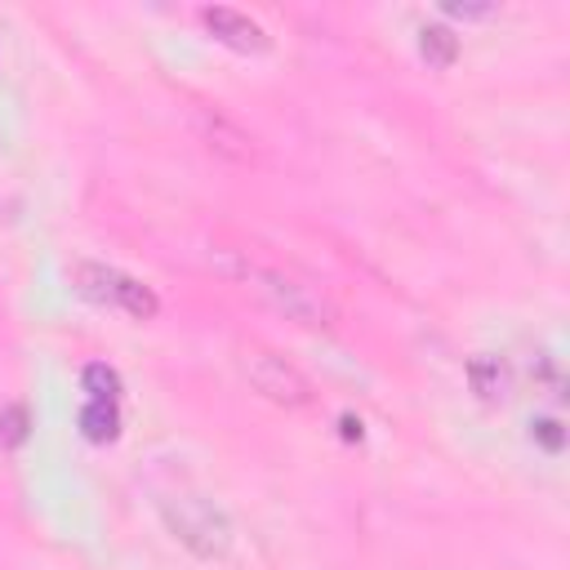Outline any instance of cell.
<instances>
[{"label": "cell", "mask_w": 570, "mask_h": 570, "mask_svg": "<svg viewBox=\"0 0 570 570\" xmlns=\"http://www.w3.org/2000/svg\"><path fill=\"white\" fill-rule=\"evenodd\" d=\"M214 267L227 281H236L240 289H249L254 298H263L272 312L294 321V325H307V330L334 325V307L325 303V294L316 285H307L303 276L276 267V263H263V258H254L245 249H214Z\"/></svg>", "instance_id": "obj_1"}, {"label": "cell", "mask_w": 570, "mask_h": 570, "mask_svg": "<svg viewBox=\"0 0 570 570\" xmlns=\"http://www.w3.org/2000/svg\"><path fill=\"white\" fill-rule=\"evenodd\" d=\"M165 530L200 561H223L232 552V521L223 517L218 503H209L205 494L191 490H169L156 499Z\"/></svg>", "instance_id": "obj_2"}, {"label": "cell", "mask_w": 570, "mask_h": 570, "mask_svg": "<svg viewBox=\"0 0 570 570\" xmlns=\"http://www.w3.org/2000/svg\"><path fill=\"white\" fill-rule=\"evenodd\" d=\"M71 281H76V289L85 294V298H94V303H102V307H111V312H125V316H134V321H151L156 316V294L142 285V281H134V276H125V272H116V267H107V263H89V258H80L76 267H71Z\"/></svg>", "instance_id": "obj_3"}, {"label": "cell", "mask_w": 570, "mask_h": 570, "mask_svg": "<svg viewBox=\"0 0 570 570\" xmlns=\"http://www.w3.org/2000/svg\"><path fill=\"white\" fill-rule=\"evenodd\" d=\"M240 370H245V379L254 383V392H263L267 401H276V405H285V410L312 405V383H307V374H303L294 361H285L281 352H272V347H245V352H240Z\"/></svg>", "instance_id": "obj_4"}, {"label": "cell", "mask_w": 570, "mask_h": 570, "mask_svg": "<svg viewBox=\"0 0 570 570\" xmlns=\"http://www.w3.org/2000/svg\"><path fill=\"white\" fill-rule=\"evenodd\" d=\"M187 125L191 134L218 156V160H232V165H249L254 160V138L240 120H232L218 102H191L187 111Z\"/></svg>", "instance_id": "obj_5"}, {"label": "cell", "mask_w": 570, "mask_h": 570, "mask_svg": "<svg viewBox=\"0 0 570 570\" xmlns=\"http://www.w3.org/2000/svg\"><path fill=\"white\" fill-rule=\"evenodd\" d=\"M200 22H205L223 45H232V49H240V53H263V49L272 45L267 31H263L249 13L227 9V4H209V9H200Z\"/></svg>", "instance_id": "obj_6"}, {"label": "cell", "mask_w": 570, "mask_h": 570, "mask_svg": "<svg viewBox=\"0 0 570 570\" xmlns=\"http://www.w3.org/2000/svg\"><path fill=\"white\" fill-rule=\"evenodd\" d=\"M468 383H472V392H476L485 405L508 401V370H503V361L490 356V352H481V356L468 361Z\"/></svg>", "instance_id": "obj_7"}, {"label": "cell", "mask_w": 570, "mask_h": 570, "mask_svg": "<svg viewBox=\"0 0 570 570\" xmlns=\"http://www.w3.org/2000/svg\"><path fill=\"white\" fill-rule=\"evenodd\" d=\"M419 49H423V58L432 67H450L459 58V36L450 27H441V22H428V27H419Z\"/></svg>", "instance_id": "obj_8"}, {"label": "cell", "mask_w": 570, "mask_h": 570, "mask_svg": "<svg viewBox=\"0 0 570 570\" xmlns=\"http://www.w3.org/2000/svg\"><path fill=\"white\" fill-rule=\"evenodd\" d=\"M85 432H89L94 441L116 436V414H111V410H102V405H89V410H85Z\"/></svg>", "instance_id": "obj_9"}, {"label": "cell", "mask_w": 570, "mask_h": 570, "mask_svg": "<svg viewBox=\"0 0 570 570\" xmlns=\"http://www.w3.org/2000/svg\"><path fill=\"white\" fill-rule=\"evenodd\" d=\"M85 383L94 387V396H98V401L116 396V387H120V383H116V374H111V370H102V365H89V370H85Z\"/></svg>", "instance_id": "obj_10"}, {"label": "cell", "mask_w": 570, "mask_h": 570, "mask_svg": "<svg viewBox=\"0 0 570 570\" xmlns=\"http://www.w3.org/2000/svg\"><path fill=\"white\" fill-rule=\"evenodd\" d=\"M539 428H543V441H548V450H561V432H557L561 423H557V419H543Z\"/></svg>", "instance_id": "obj_11"}]
</instances>
